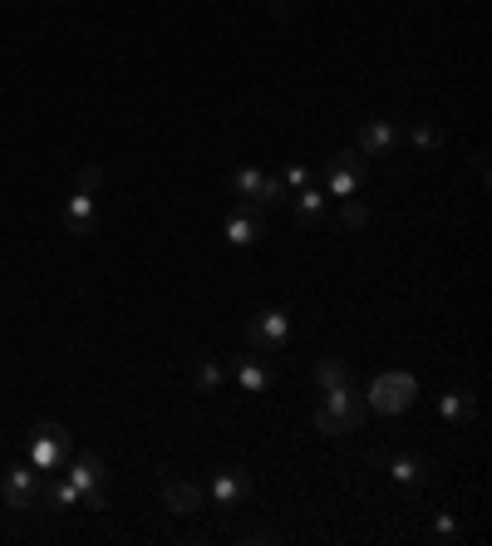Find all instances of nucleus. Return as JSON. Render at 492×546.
<instances>
[{
    "label": "nucleus",
    "instance_id": "f257e3e1",
    "mask_svg": "<svg viewBox=\"0 0 492 546\" xmlns=\"http://www.w3.org/2000/svg\"><path fill=\"white\" fill-rule=\"evenodd\" d=\"M365 414H369L365 394L355 384H340V389H320V404H315L310 424H315V433H325V438H340V433H360Z\"/></svg>",
    "mask_w": 492,
    "mask_h": 546
},
{
    "label": "nucleus",
    "instance_id": "f03ea898",
    "mask_svg": "<svg viewBox=\"0 0 492 546\" xmlns=\"http://www.w3.org/2000/svg\"><path fill=\"white\" fill-rule=\"evenodd\" d=\"M25 453H30V468L35 473H60L64 463H69V453H74V438H69V428H60L55 419H45V424L30 428V438H25Z\"/></svg>",
    "mask_w": 492,
    "mask_h": 546
},
{
    "label": "nucleus",
    "instance_id": "7ed1b4c3",
    "mask_svg": "<svg viewBox=\"0 0 492 546\" xmlns=\"http://www.w3.org/2000/svg\"><path fill=\"white\" fill-rule=\"evenodd\" d=\"M227 192L242 202V207H281L291 192H286V182L271 178V173H261V168H237L232 178H227Z\"/></svg>",
    "mask_w": 492,
    "mask_h": 546
},
{
    "label": "nucleus",
    "instance_id": "20e7f679",
    "mask_svg": "<svg viewBox=\"0 0 492 546\" xmlns=\"http://www.w3.org/2000/svg\"><path fill=\"white\" fill-rule=\"evenodd\" d=\"M64 468H69L64 478L79 487V507H84V512H99V507H104V487H109L104 458H99V453H69Z\"/></svg>",
    "mask_w": 492,
    "mask_h": 546
},
{
    "label": "nucleus",
    "instance_id": "39448f33",
    "mask_svg": "<svg viewBox=\"0 0 492 546\" xmlns=\"http://www.w3.org/2000/svg\"><path fill=\"white\" fill-rule=\"evenodd\" d=\"M414 394H419V379L409 369H389V374H379L369 384L365 409H374V414H404L414 404Z\"/></svg>",
    "mask_w": 492,
    "mask_h": 546
},
{
    "label": "nucleus",
    "instance_id": "423d86ee",
    "mask_svg": "<svg viewBox=\"0 0 492 546\" xmlns=\"http://www.w3.org/2000/svg\"><path fill=\"white\" fill-rule=\"evenodd\" d=\"M365 173H369V158L360 153V148H345V153H335V158L325 163V197H335V202H345V197H360Z\"/></svg>",
    "mask_w": 492,
    "mask_h": 546
},
{
    "label": "nucleus",
    "instance_id": "0eeeda50",
    "mask_svg": "<svg viewBox=\"0 0 492 546\" xmlns=\"http://www.w3.org/2000/svg\"><path fill=\"white\" fill-rule=\"evenodd\" d=\"M246 345H251V355H281V350L291 345V315H286V310H261V315H251Z\"/></svg>",
    "mask_w": 492,
    "mask_h": 546
},
{
    "label": "nucleus",
    "instance_id": "6e6552de",
    "mask_svg": "<svg viewBox=\"0 0 492 546\" xmlns=\"http://www.w3.org/2000/svg\"><path fill=\"white\" fill-rule=\"evenodd\" d=\"M40 492H45V473H35L30 463H15V468L0 473V502L10 512H30L40 502Z\"/></svg>",
    "mask_w": 492,
    "mask_h": 546
},
{
    "label": "nucleus",
    "instance_id": "1a4fd4ad",
    "mask_svg": "<svg viewBox=\"0 0 492 546\" xmlns=\"http://www.w3.org/2000/svg\"><path fill=\"white\" fill-rule=\"evenodd\" d=\"M207 492H212V502H217L222 512H237L246 497H251V473H246V468H217Z\"/></svg>",
    "mask_w": 492,
    "mask_h": 546
},
{
    "label": "nucleus",
    "instance_id": "9d476101",
    "mask_svg": "<svg viewBox=\"0 0 492 546\" xmlns=\"http://www.w3.org/2000/svg\"><path fill=\"white\" fill-rule=\"evenodd\" d=\"M64 227H69L74 237H89V232L99 227V197H94L89 187H74V192H69V202H64Z\"/></svg>",
    "mask_w": 492,
    "mask_h": 546
},
{
    "label": "nucleus",
    "instance_id": "9b49d317",
    "mask_svg": "<svg viewBox=\"0 0 492 546\" xmlns=\"http://www.w3.org/2000/svg\"><path fill=\"white\" fill-rule=\"evenodd\" d=\"M365 158H389L394 148H399V123L394 119H369L360 128V143H355Z\"/></svg>",
    "mask_w": 492,
    "mask_h": 546
},
{
    "label": "nucleus",
    "instance_id": "f8f14e48",
    "mask_svg": "<svg viewBox=\"0 0 492 546\" xmlns=\"http://www.w3.org/2000/svg\"><path fill=\"white\" fill-rule=\"evenodd\" d=\"M222 237L232 246H256L266 237V227H261V217H256V207H232L227 212V222H222Z\"/></svg>",
    "mask_w": 492,
    "mask_h": 546
},
{
    "label": "nucleus",
    "instance_id": "ddd939ff",
    "mask_svg": "<svg viewBox=\"0 0 492 546\" xmlns=\"http://www.w3.org/2000/svg\"><path fill=\"white\" fill-rule=\"evenodd\" d=\"M202 487L197 483H183V478H163V507L173 512V517H197L202 512Z\"/></svg>",
    "mask_w": 492,
    "mask_h": 546
},
{
    "label": "nucleus",
    "instance_id": "4468645a",
    "mask_svg": "<svg viewBox=\"0 0 492 546\" xmlns=\"http://www.w3.org/2000/svg\"><path fill=\"white\" fill-rule=\"evenodd\" d=\"M374 463H379L399 487H424V478H429L424 463H419L414 453H374Z\"/></svg>",
    "mask_w": 492,
    "mask_h": 546
},
{
    "label": "nucleus",
    "instance_id": "2eb2a0df",
    "mask_svg": "<svg viewBox=\"0 0 492 546\" xmlns=\"http://www.w3.org/2000/svg\"><path fill=\"white\" fill-rule=\"evenodd\" d=\"M286 202H291V212H296L301 227H325V202H330V197H325L320 187H301V192H291Z\"/></svg>",
    "mask_w": 492,
    "mask_h": 546
},
{
    "label": "nucleus",
    "instance_id": "dca6fc26",
    "mask_svg": "<svg viewBox=\"0 0 492 546\" xmlns=\"http://www.w3.org/2000/svg\"><path fill=\"white\" fill-rule=\"evenodd\" d=\"M232 374H237L242 394H266V389H271V369L256 360V355H237V360H232Z\"/></svg>",
    "mask_w": 492,
    "mask_h": 546
},
{
    "label": "nucleus",
    "instance_id": "f3484780",
    "mask_svg": "<svg viewBox=\"0 0 492 546\" xmlns=\"http://www.w3.org/2000/svg\"><path fill=\"white\" fill-rule=\"evenodd\" d=\"M40 502H45L50 512H74V507H79V487L69 483L64 473H50V478H45V492H40Z\"/></svg>",
    "mask_w": 492,
    "mask_h": 546
},
{
    "label": "nucleus",
    "instance_id": "a211bd4d",
    "mask_svg": "<svg viewBox=\"0 0 492 546\" xmlns=\"http://www.w3.org/2000/svg\"><path fill=\"white\" fill-rule=\"evenodd\" d=\"M438 414H443L448 424H468V419L478 414V399L463 394V389H448V394H438Z\"/></svg>",
    "mask_w": 492,
    "mask_h": 546
},
{
    "label": "nucleus",
    "instance_id": "6ab92c4d",
    "mask_svg": "<svg viewBox=\"0 0 492 546\" xmlns=\"http://www.w3.org/2000/svg\"><path fill=\"white\" fill-rule=\"evenodd\" d=\"M222 384H227V369L212 360V355H197V360H192V389H197V394H217Z\"/></svg>",
    "mask_w": 492,
    "mask_h": 546
},
{
    "label": "nucleus",
    "instance_id": "aec40b11",
    "mask_svg": "<svg viewBox=\"0 0 492 546\" xmlns=\"http://www.w3.org/2000/svg\"><path fill=\"white\" fill-rule=\"evenodd\" d=\"M315 384H320V389H340V384H355V369L340 360V355H325V360L315 364Z\"/></svg>",
    "mask_w": 492,
    "mask_h": 546
},
{
    "label": "nucleus",
    "instance_id": "412c9836",
    "mask_svg": "<svg viewBox=\"0 0 492 546\" xmlns=\"http://www.w3.org/2000/svg\"><path fill=\"white\" fill-rule=\"evenodd\" d=\"M409 143H414L419 153H433V148L443 143V133H438L433 123H414V128H409Z\"/></svg>",
    "mask_w": 492,
    "mask_h": 546
},
{
    "label": "nucleus",
    "instance_id": "4be33fe9",
    "mask_svg": "<svg viewBox=\"0 0 492 546\" xmlns=\"http://www.w3.org/2000/svg\"><path fill=\"white\" fill-rule=\"evenodd\" d=\"M340 217H345V227H365L369 222V212H365L360 197H345V202H340Z\"/></svg>",
    "mask_w": 492,
    "mask_h": 546
},
{
    "label": "nucleus",
    "instance_id": "5701e85b",
    "mask_svg": "<svg viewBox=\"0 0 492 546\" xmlns=\"http://www.w3.org/2000/svg\"><path fill=\"white\" fill-rule=\"evenodd\" d=\"M281 182H286V192H301V187H310V168L306 163H291V168L281 173Z\"/></svg>",
    "mask_w": 492,
    "mask_h": 546
},
{
    "label": "nucleus",
    "instance_id": "b1692460",
    "mask_svg": "<svg viewBox=\"0 0 492 546\" xmlns=\"http://www.w3.org/2000/svg\"><path fill=\"white\" fill-rule=\"evenodd\" d=\"M433 537H438V542H453V537H458V517H453V512H438V517H433Z\"/></svg>",
    "mask_w": 492,
    "mask_h": 546
},
{
    "label": "nucleus",
    "instance_id": "393cba45",
    "mask_svg": "<svg viewBox=\"0 0 492 546\" xmlns=\"http://www.w3.org/2000/svg\"><path fill=\"white\" fill-rule=\"evenodd\" d=\"M79 187L99 192V187H104V168H99V163H79Z\"/></svg>",
    "mask_w": 492,
    "mask_h": 546
},
{
    "label": "nucleus",
    "instance_id": "a878e982",
    "mask_svg": "<svg viewBox=\"0 0 492 546\" xmlns=\"http://www.w3.org/2000/svg\"><path fill=\"white\" fill-rule=\"evenodd\" d=\"M237 542H281V537H276L271 527H251V532H242Z\"/></svg>",
    "mask_w": 492,
    "mask_h": 546
},
{
    "label": "nucleus",
    "instance_id": "bb28decb",
    "mask_svg": "<svg viewBox=\"0 0 492 546\" xmlns=\"http://www.w3.org/2000/svg\"><path fill=\"white\" fill-rule=\"evenodd\" d=\"M271 15H276V20H286V15H291V0H271Z\"/></svg>",
    "mask_w": 492,
    "mask_h": 546
}]
</instances>
